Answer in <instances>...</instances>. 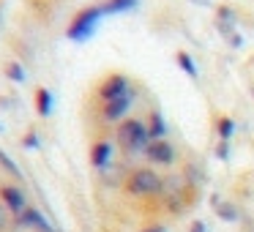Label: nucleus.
Instances as JSON below:
<instances>
[{
	"instance_id": "nucleus-21",
	"label": "nucleus",
	"mask_w": 254,
	"mask_h": 232,
	"mask_svg": "<svg viewBox=\"0 0 254 232\" xmlns=\"http://www.w3.org/2000/svg\"><path fill=\"white\" fill-rule=\"evenodd\" d=\"M139 232H167L161 224H153V227H145V230H139Z\"/></svg>"
},
{
	"instance_id": "nucleus-1",
	"label": "nucleus",
	"mask_w": 254,
	"mask_h": 232,
	"mask_svg": "<svg viewBox=\"0 0 254 232\" xmlns=\"http://www.w3.org/2000/svg\"><path fill=\"white\" fill-rule=\"evenodd\" d=\"M118 145L126 153H139L150 145V134H148V123L142 120H123L118 126Z\"/></svg>"
},
{
	"instance_id": "nucleus-13",
	"label": "nucleus",
	"mask_w": 254,
	"mask_h": 232,
	"mask_svg": "<svg viewBox=\"0 0 254 232\" xmlns=\"http://www.w3.org/2000/svg\"><path fill=\"white\" fill-rule=\"evenodd\" d=\"M216 213H219L224 221H238V208H235V205H230V202L219 205V208H216Z\"/></svg>"
},
{
	"instance_id": "nucleus-2",
	"label": "nucleus",
	"mask_w": 254,
	"mask_h": 232,
	"mask_svg": "<svg viewBox=\"0 0 254 232\" xmlns=\"http://www.w3.org/2000/svg\"><path fill=\"white\" fill-rule=\"evenodd\" d=\"M161 183L164 180L159 177V172H153L150 167H139L126 177V191L131 197H153L161 191Z\"/></svg>"
},
{
	"instance_id": "nucleus-18",
	"label": "nucleus",
	"mask_w": 254,
	"mask_h": 232,
	"mask_svg": "<svg viewBox=\"0 0 254 232\" xmlns=\"http://www.w3.org/2000/svg\"><path fill=\"white\" fill-rule=\"evenodd\" d=\"M191 232H210L205 221H191Z\"/></svg>"
},
{
	"instance_id": "nucleus-14",
	"label": "nucleus",
	"mask_w": 254,
	"mask_h": 232,
	"mask_svg": "<svg viewBox=\"0 0 254 232\" xmlns=\"http://www.w3.org/2000/svg\"><path fill=\"white\" fill-rule=\"evenodd\" d=\"M0 167H3V170H6L8 175H14V177H22V172L17 170V164H14V161L8 159V156L3 153V150H0Z\"/></svg>"
},
{
	"instance_id": "nucleus-15",
	"label": "nucleus",
	"mask_w": 254,
	"mask_h": 232,
	"mask_svg": "<svg viewBox=\"0 0 254 232\" xmlns=\"http://www.w3.org/2000/svg\"><path fill=\"white\" fill-rule=\"evenodd\" d=\"M178 63H181V68H183V71H189L194 79L199 77V74H197V68H194V63H191V58H189L186 52H178Z\"/></svg>"
},
{
	"instance_id": "nucleus-17",
	"label": "nucleus",
	"mask_w": 254,
	"mask_h": 232,
	"mask_svg": "<svg viewBox=\"0 0 254 232\" xmlns=\"http://www.w3.org/2000/svg\"><path fill=\"white\" fill-rule=\"evenodd\" d=\"M8 224H11V213L6 210V205L0 202V232H6Z\"/></svg>"
},
{
	"instance_id": "nucleus-19",
	"label": "nucleus",
	"mask_w": 254,
	"mask_h": 232,
	"mask_svg": "<svg viewBox=\"0 0 254 232\" xmlns=\"http://www.w3.org/2000/svg\"><path fill=\"white\" fill-rule=\"evenodd\" d=\"M36 145H39L36 134H28V137H25V148H36Z\"/></svg>"
},
{
	"instance_id": "nucleus-23",
	"label": "nucleus",
	"mask_w": 254,
	"mask_h": 232,
	"mask_svg": "<svg viewBox=\"0 0 254 232\" xmlns=\"http://www.w3.org/2000/svg\"><path fill=\"white\" fill-rule=\"evenodd\" d=\"M252 93H254V88H252Z\"/></svg>"
},
{
	"instance_id": "nucleus-24",
	"label": "nucleus",
	"mask_w": 254,
	"mask_h": 232,
	"mask_svg": "<svg viewBox=\"0 0 254 232\" xmlns=\"http://www.w3.org/2000/svg\"><path fill=\"white\" fill-rule=\"evenodd\" d=\"M0 128H3V126H0Z\"/></svg>"
},
{
	"instance_id": "nucleus-12",
	"label": "nucleus",
	"mask_w": 254,
	"mask_h": 232,
	"mask_svg": "<svg viewBox=\"0 0 254 232\" xmlns=\"http://www.w3.org/2000/svg\"><path fill=\"white\" fill-rule=\"evenodd\" d=\"M137 0H107L104 6H101V11L104 14H112V11H123V8H131Z\"/></svg>"
},
{
	"instance_id": "nucleus-8",
	"label": "nucleus",
	"mask_w": 254,
	"mask_h": 232,
	"mask_svg": "<svg viewBox=\"0 0 254 232\" xmlns=\"http://www.w3.org/2000/svg\"><path fill=\"white\" fill-rule=\"evenodd\" d=\"M128 107H131V96H123V99L107 101L104 110H101V115H104V120H121V117L128 112Z\"/></svg>"
},
{
	"instance_id": "nucleus-7",
	"label": "nucleus",
	"mask_w": 254,
	"mask_h": 232,
	"mask_svg": "<svg viewBox=\"0 0 254 232\" xmlns=\"http://www.w3.org/2000/svg\"><path fill=\"white\" fill-rule=\"evenodd\" d=\"M17 224H19V227H28V230H36V232H55L50 221H47L36 208H30V205L17 216Z\"/></svg>"
},
{
	"instance_id": "nucleus-3",
	"label": "nucleus",
	"mask_w": 254,
	"mask_h": 232,
	"mask_svg": "<svg viewBox=\"0 0 254 232\" xmlns=\"http://www.w3.org/2000/svg\"><path fill=\"white\" fill-rule=\"evenodd\" d=\"M101 6H88V8H82V11L74 17V22L68 25V30H66V36L71 41H85L90 33H93V28H96V22L101 19Z\"/></svg>"
},
{
	"instance_id": "nucleus-10",
	"label": "nucleus",
	"mask_w": 254,
	"mask_h": 232,
	"mask_svg": "<svg viewBox=\"0 0 254 232\" xmlns=\"http://www.w3.org/2000/svg\"><path fill=\"white\" fill-rule=\"evenodd\" d=\"M36 112H39V115H44V117L52 112V93L47 88L36 90Z\"/></svg>"
},
{
	"instance_id": "nucleus-4",
	"label": "nucleus",
	"mask_w": 254,
	"mask_h": 232,
	"mask_svg": "<svg viewBox=\"0 0 254 232\" xmlns=\"http://www.w3.org/2000/svg\"><path fill=\"white\" fill-rule=\"evenodd\" d=\"M99 96L104 99V104L107 101H115V99H123V96H131L128 93V77H123V74H110V77L99 85Z\"/></svg>"
},
{
	"instance_id": "nucleus-11",
	"label": "nucleus",
	"mask_w": 254,
	"mask_h": 232,
	"mask_svg": "<svg viewBox=\"0 0 254 232\" xmlns=\"http://www.w3.org/2000/svg\"><path fill=\"white\" fill-rule=\"evenodd\" d=\"M167 131V126H164V120H161V115L159 112H153V115H150V123H148V134L153 139H161V134Z\"/></svg>"
},
{
	"instance_id": "nucleus-9",
	"label": "nucleus",
	"mask_w": 254,
	"mask_h": 232,
	"mask_svg": "<svg viewBox=\"0 0 254 232\" xmlns=\"http://www.w3.org/2000/svg\"><path fill=\"white\" fill-rule=\"evenodd\" d=\"M110 159H112V145L110 142H96L93 150H90V164L96 167V170H107L110 167Z\"/></svg>"
},
{
	"instance_id": "nucleus-20",
	"label": "nucleus",
	"mask_w": 254,
	"mask_h": 232,
	"mask_svg": "<svg viewBox=\"0 0 254 232\" xmlns=\"http://www.w3.org/2000/svg\"><path fill=\"white\" fill-rule=\"evenodd\" d=\"M221 134H224V137H230V134H232V123H230V120L221 123Z\"/></svg>"
},
{
	"instance_id": "nucleus-5",
	"label": "nucleus",
	"mask_w": 254,
	"mask_h": 232,
	"mask_svg": "<svg viewBox=\"0 0 254 232\" xmlns=\"http://www.w3.org/2000/svg\"><path fill=\"white\" fill-rule=\"evenodd\" d=\"M0 202L6 205V210L17 219L25 208H28V199H25V191L19 186H0Z\"/></svg>"
},
{
	"instance_id": "nucleus-16",
	"label": "nucleus",
	"mask_w": 254,
	"mask_h": 232,
	"mask_svg": "<svg viewBox=\"0 0 254 232\" xmlns=\"http://www.w3.org/2000/svg\"><path fill=\"white\" fill-rule=\"evenodd\" d=\"M6 77L14 79V82H22V79H25L22 66H19V63H8V66H6Z\"/></svg>"
},
{
	"instance_id": "nucleus-6",
	"label": "nucleus",
	"mask_w": 254,
	"mask_h": 232,
	"mask_svg": "<svg viewBox=\"0 0 254 232\" xmlns=\"http://www.w3.org/2000/svg\"><path fill=\"white\" fill-rule=\"evenodd\" d=\"M145 156H148L153 164H164L170 167L172 161H175V148H172L170 142H164V139H153V142L145 148Z\"/></svg>"
},
{
	"instance_id": "nucleus-22",
	"label": "nucleus",
	"mask_w": 254,
	"mask_h": 232,
	"mask_svg": "<svg viewBox=\"0 0 254 232\" xmlns=\"http://www.w3.org/2000/svg\"><path fill=\"white\" fill-rule=\"evenodd\" d=\"M0 14H3V3H0Z\"/></svg>"
}]
</instances>
